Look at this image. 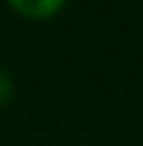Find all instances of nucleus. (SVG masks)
<instances>
[{
  "mask_svg": "<svg viewBox=\"0 0 143 146\" xmlns=\"http://www.w3.org/2000/svg\"><path fill=\"white\" fill-rule=\"evenodd\" d=\"M6 9L15 12L18 18L30 24H45V21H54V18L63 15V9L69 6V0H3Z\"/></svg>",
  "mask_w": 143,
  "mask_h": 146,
  "instance_id": "nucleus-1",
  "label": "nucleus"
},
{
  "mask_svg": "<svg viewBox=\"0 0 143 146\" xmlns=\"http://www.w3.org/2000/svg\"><path fill=\"white\" fill-rule=\"evenodd\" d=\"M12 98H15V78H12V72L6 69L3 63H0V108H6Z\"/></svg>",
  "mask_w": 143,
  "mask_h": 146,
  "instance_id": "nucleus-2",
  "label": "nucleus"
}]
</instances>
